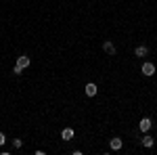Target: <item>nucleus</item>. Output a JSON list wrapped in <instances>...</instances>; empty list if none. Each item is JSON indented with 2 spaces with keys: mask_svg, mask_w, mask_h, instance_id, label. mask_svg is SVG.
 <instances>
[{
  "mask_svg": "<svg viewBox=\"0 0 157 155\" xmlns=\"http://www.w3.org/2000/svg\"><path fill=\"white\" fill-rule=\"evenodd\" d=\"M140 72H143V76H153V73H155V65H153V63H145V65L140 67Z\"/></svg>",
  "mask_w": 157,
  "mask_h": 155,
  "instance_id": "nucleus-3",
  "label": "nucleus"
},
{
  "mask_svg": "<svg viewBox=\"0 0 157 155\" xmlns=\"http://www.w3.org/2000/svg\"><path fill=\"white\" fill-rule=\"evenodd\" d=\"M84 92H86L88 96H94V95H97V84H86Z\"/></svg>",
  "mask_w": 157,
  "mask_h": 155,
  "instance_id": "nucleus-6",
  "label": "nucleus"
},
{
  "mask_svg": "<svg viewBox=\"0 0 157 155\" xmlns=\"http://www.w3.org/2000/svg\"><path fill=\"white\" fill-rule=\"evenodd\" d=\"M103 50H105L107 55H111V57L117 52V48H115V44H113L111 40H105V42H103Z\"/></svg>",
  "mask_w": 157,
  "mask_h": 155,
  "instance_id": "nucleus-1",
  "label": "nucleus"
},
{
  "mask_svg": "<svg viewBox=\"0 0 157 155\" xmlns=\"http://www.w3.org/2000/svg\"><path fill=\"white\" fill-rule=\"evenodd\" d=\"M61 138H63V141H71L73 138V130L71 128H65V130L61 132Z\"/></svg>",
  "mask_w": 157,
  "mask_h": 155,
  "instance_id": "nucleus-7",
  "label": "nucleus"
},
{
  "mask_svg": "<svg viewBox=\"0 0 157 155\" xmlns=\"http://www.w3.org/2000/svg\"><path fill=\"white\" fill-rule=\"evenodd\" d=\"M121 145H124V141H121V138H111L109 147H111L113 151H120V149H121Z\"/></svg>",
  "mask_w": 157,
  "mask_h": 155,
  "instance_id": "nucleus-5",
  "label": "nucleus"
},
{
  "mask_svg": "<svg viewBox=\"0 0 157 155\" xmlns=\"http://www.w3.org/2000/svg\"><path fill=\"white\" fill-rule=\"evenodd\" d=\"M147 52H149V48H147V46H138L136 50H134L136 57H147Z\"/></svg>",
  "mask_w": 157,
  "mask_h": 155,
  "instance_id": "nucleus-8",
  "label": "nucleus"
},
{
  "mask_svg": "<svg viewBox=\"0 0 157 155\" xmlns=\"http://www.w3.org/2000/svg\"><path fill=\"white\" fill-rule=\"evenodd\" d=\"M6 143V136H4V134H2V132H0V147H2V145Z\"/></svg>",
  "mask_w": 157,
  "mask_h": 155,
  "instance_id": "nucleus-12",
  "label": "nucleus"
},
{
  "mask_svg": "<svg viewBox=\"0 0 157 155\" xmlns=\"http://www.w3.org/2000/svg\"><path fill=\"white\" fill-rule=\"evenodd\" d=\"M151 126H153L151 118H143V119H140V124H138V128H140L143 132H149V130H151Z\"/></svg>",
  "mask_w": 157,
  "mask_h": 155,
  "instance_id": "nucleus-2",
  "label": "nucleus"
},
{
  "mask_svg": "<svg viewBox=\"0 0 157 155\" xmlns=\"http://www.w3.org/2000/svg\"><path fill=\"white\" fill-rule=\"evenodd\" d=\"M21 145H23V141H21V138H15V141H13V147H15V149H19Z\"/></svg>",
  "mask_w": 157,
  "mask_h": 155,
  "instance_id": "nucleus-10",
  "label": "nucleus"
},
{
  "mask_svg": "<svg viewBox=\"0 0 157 155\" xmlns=\"http://www.w3.org/2000/svg\"><path fill=\"white\" fill-rule=\"evenodd\" d=\"M153 143H155V141H153V138H151L149 134H147L145 138H143V147H153Z\"/></svg>",
  "mask_w": 157,
  "mask_h": 155,
  "instance_id": "nucleus-9",
  "label": "nucleus"
},
{
  "mask_svg": "<svg viewBox=\"0 0 157 155\" xmlns=\"http://www.w3.org/2000/svg\"><path fill=\"white\" fill-rule=\"evenodd\" d=\"M13 73H17V76H21V73H23V69H21V67H17V65H15V67H13Z\"/></svg>",
  "mask_w": 157,
  "mask_h": 155,
  "instance_id": "nucleus-11",
  "label": "nucleus"
},
{
  "mask_svg": "<svg viewBox=\"0 0 157 155\" xmlns=\"http://www.w3.org/2000/svg\"><path fill=\"white\" fill-rule=\"evenodd\" d=\"M17 67H21V69L29 67V57H27V55H21V57L17 59Z\"/></svg>",
  "mask_w": 157,
  "mask_h": 155,
  "instance_id": "nucleus-4",
  "label": "nucleus"
}]
</instances>
